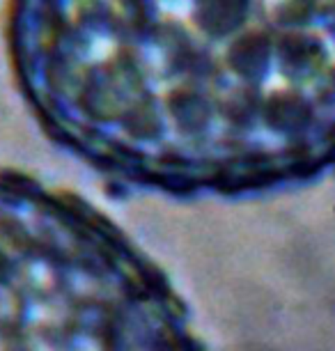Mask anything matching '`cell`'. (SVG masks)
Here are the masks:
<instances>
[{
    "mask_svg": "<svg viewBox=\"0 0 335 351\" xmlns=\"http://www.w3.org/2000/svg\"><path fill=\"white\" fill-rule=\"evenodd\" d=\"M0 351H207L168 274L97 204L0 165Z\"/></svg>",
    "mask_w": 335,
    "mask_h": 351,
    "instance_id": "cell-2",
    "label": "cell"
},
{
    "mask_svg": "<svg viewBox=\"0 0 335 351\" xmlns=\"http://www.w3.org/2000/svg\"><path fill=\"white\" fill-rule=\"evenodd\" d=\"M32 120L113 186L244 200L335 172V0H8Z\"/></svg>",
    "mask_w": 335,
    "mask_h": 351,
    "instance_id": "cell-1",
    "label": "cell"
}]
</instances>
